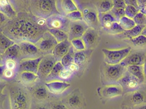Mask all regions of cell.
I'll use <instances>...</instances> for the list:
<instances>
[{"mask_svg": "<svg viewBox=\"0 0 146 109\" xmlns=\"http://www.w3.org/2000/svg\"><path fill=\"white\" fill-rule=\"evenodd\" d=\"M121 85L122 89L125 92L135 91L140 87L142 83L138 78L132 75L130 73L124 74V75L117 81Z\"/></svg>", "mask_w": 146, "mask_h": 109, "instance_id": "9c48e42d", "label": "cell"}, {"mask_svg": "<svg viewBox=\"0 0 146 109\" xmlns=\"http://www.w3.org/2000/svg\"><path fill=\"white\" fill-rule=\"evenodd\" d=\"M67 69H69V70L73 73L76 72L79 70V65H78L76 63H72L70 64V65L67 67Z\"/></svg>", "mask_w": 146, "mask_h": 109, "instance_id": "c3c4849f", "label": "cell"}, {"mask_svg": "<svg viewBox=\"0 0 146 109\" xmlns=\"http://www.w3.org/2000/svg\"><path fill=\"white\" fill-rule=\"evenodd\" d=\"M9 0H0V7H1L2 5L6 3L7 1H8Z\"/></svg>", "mask_w": 146, "mask_h": 109, "instance_id": "6f0895ef", "label": "cell"}, {"mask_svg": "<svg viewBox=\"0 0 146 109\" xmlns=\"http://www.w3.org/2000/svg\"><path fill=\"white\" fill-rule=\"evenodd\" d=\"M127 69L132 75L138 78L141 82H143L145 79V73L143 71L142 65H131L127 66Z\"/></svg>", "mask_w": 146, "mask_h": 109, "instance_id": "ac0fdd59", "label": "cell"}, {"mask_svg": "<svg viewBox=\"0 0 146 109\" xmlns=\"http://www.w3.org/2000/svg\"><path fill=\"white\" fill-rule=\"evenodd\" d=\"M71 47V42L68 39L56 44L52 52L53 55L56 61H60L61 58L67 54Z\"/></svg>", "mask_w": 146, "mask_h": 109, "instance_id": "9a60e30c", "label": "cell"}, {"mask_svg": "<svg viewBox=\"0 0 146 109\" xmlns=\"http://www.w3.org/2000/svg\"><path fill=\"white\" fill-rule=\"evenodd\" d=\"M8 20V18L3 13L0 12V27L3 25Z\"/></svg>", "mask_w": 146, "mask_h": 109, "instance_id": "f907efd6", "label": "cell"}, {"mask_svg": "<svg viewBox=\"0 0 146 109\" xmlns=\"http://www.w3.org/2000/svg\"><path fill=\"white\" fill-rule=\"evenodd\" d=\"M103 96L106 97H114L120 96L123 93V89L121 87L117 86H109L103 90Z\"/></svg>", "mask_w": 146, "mask_h": 109, "instance_id": "7402d4cb", "label": "cell"}, {"mask_svg": "<svg viewBox=\"0 0 146 109\" xmlns=\"http://www.w3.org/2000/svg\"><path fill=\"white\" fill-rule=\"evenodd\" d=\"M0 12L3 13L8 18H13L16 15V11L13 8L9 1L0 7Z\"/></svg>", "mask_w": 146, "mask_h": 109, "instance_id": "d4e9b609", "label": "cell"}, {"mask_svg": "<svg viewBox=\"0 0 146 109\" xmlns=\"http://www.w3.org/2000/svg\"><path fill=\"white\" fill-rule=\"evenodd\" d=\"M56 61H57L53 55H47L45 57H42L38 67L37 75L38 76V78L41 80H46Z\"/></svg>", "mask_w": 146, "mask_h": 109, "instance_id": "5b68a950", "label": "cell"}, {"mask_svg": "<svg viewBox=\"0 0 146 109\" xmlns=\"http://www.w3.org/2000/svg\"><path fill=\"white\" fill-rule=\"evenodd\" d=\"M73 74V72H72L69 69L67 68H64L63 70L60 72V73L59 74V78L60 80H68L72 77Z\"/></svg>", "mask_w": 146, "mask_h": 109, "instance_id": "7bdbcfd3", "label": "cell"}, {"mask_svg": "<svg viewBox=\"0 0 146 109\" xmlns=\"http://www.w3.org/2000/svg\"><path fill=\"white\" fill-rule=\"evenodd\" d=\"M45 86L50 93L54 95H59L68 89L70 87V84L63 81L54 80L46 82Z\"/></svg>", "mask_w": 146, "mask_h": 109, "instance_id": "4fadbf2b", "label": "cell"}, {"mask_svg": "<svg viewBox=\"0 0 146 109\" xmlns=\"http://www.w3.org/2000/svg\"><path fill=\"white\" fill-rule=\"evenodd\" d=\"M1 55L2 61L7 59H12L18 61L24 59L22 50L18 43H14L10 46Z\"/></svg>", "mask_w": 146, "mask_h": 109, "instance_id": "5bb4252c", "label": "cell"}, {"mask_svg": "<svg viewBox=\"0 0 146 109\" xmlns=\"http://www.w3.org/2000/svg\"><path fill=\"white\" fill-rule=\"evenodd\" d=\"M145 56L142 53H134L130 55H128L122 60L120 63L122 65L127 67L131 65H143L145 63Z\"/></svg>", "mask_w": 146, "mask_h": 109, "instance_id": "2e32d148", "label": "cell"}, {"mask_svg": "<svg viewBox=\"0 0 146 109\" xmlns=\"http://www.w3.org/2000/svg\"><path fill=\"white\" fill-rule=\"evenodd\" d=\"M38 78V76L37 74L31 72H22L20 74L21 80L25 84H31V83H34Z\"/></svg>", "mask_w": 146, "mask_h": 109, "instance_id": "484cf974", "label": "cell"}, {"mask_svg": "<svg viewBox=\"0 0 146 109\" xmlns=\"http://www.w3.org/2000/svg\"><path fill=\"white\" fill-rule=\"evenodd\" d=\"M53 108H66V106L63 105H55L53 106Z\"/></svg>", "mask_w": 146, "mask_h": 109, "instance_id": "11a10c76", "label": "cell"}, {"mask_svg": "<svg viewBox=\"0 0 146 109\" xmlns=\"http://www.w3.org/2000/svg\"><path fill=\"white\" fill-rule=\"evenodd\" d=\"M42 56H40L35 58H27L21 60L18 64L17 72H31L37 74L38 67L39 63L40 62Z\"/></svg>", "mask_w": 146, "mask_h": 109, "instance_id": "30bf717a", "label": "cell"}, {"mask_svg": "<svg viewBox=\"0 0 146 109\" xmlns=\"http://www.w3.org/2000/svg\"><path fill=\"white\" fill-rule=\"evenodd\" d=\"M113 7V2L111 0H103L99 5V11L100 13H105L110 11Z\"/></svg>", "mask_w": 146, "mask_h": 109, "instance_id": "4dcf8cb0", "label": "cell"}, {"mask_svg": "<svg viewBox=\"0 0 146 109\" xmlns=\"http://www.w3.org/2000/svg\"><path fill=\"white\" fill-rule=\"evenodd\" d=\"M100 19L101 24H102L103 27H105L107 29H109L112 23L116 22V19L111 13H100Z\"/></svg>", "mask_w": 146, "mask_h": 109, "instance_id": "44dd1931", "label": "cell"}, {"mask_svg": "<svg viewBox=\"0 0 146 109\" xmlns=\"http://www.w3.org/2000/svg\"><path fill=\"white\" fill-rule=\"evenodd\" d=\"M6 86V83L4 82H0V96H1L3 94V90Z\"/></svg>", "mask_w": 146, "mask_h": 109, "instance_id": "db71d44e", "label": "cell"}, {"mask_svg": "<svg viewBox=\"0 0 146 109\" xmlns=\"http://www.w3.org/2000/svg\"><path fill=\"white\" fill-rule=\"evenodd\" d=\"M98 34L92 28H88L82 36L81 39L85 45V47L88 48L92 46L97 40Z\"/></svg>", "mask_w": 146, "mask_h": 109, "instance_id": "e0dca14e", "label": "cell"}, {"mask_svg": "<svg viewBox=\"0 0 146 109\" xmlns=\"http://www.w3.org/2000/svg\"><path fill=\"white\" fill-rule=\"evenodd\" d=\"M88 28V25L83 22V21L70 23L68 30V39L71 41L73 39L81 38Z\"/></svg>", "mask_w": 146, "mask_h": 109, "instance_id": "ba28073f", "label": "cell"}, {"mask_svg": "<svg viewBox=\"0 0 146 109\" xmlns=\"http://www.w3.org/2000/svg\"><path fill=\"white\" fill-rule=\"evenodd\" d=\"M112 34H121L124 31L123 28L119 24V23L115 22L112 23L111 27L109 29H108Z\"/></svg>", "mask_w": 146, "mask_h": 109, "instance_id": "b9f144b4", "label": "cell"}, {"mask_svg": "<svg viewBox=\"0 0 146 109\" xmlns=\"http://www.w3.org/2000/svg\"><path fill=\"white\" fill-rule=\"evenodd\" d=\"M137 1L139 12L145 14V2L146 0H136Z\"/></svg>", "mask_w": 146, "mask_h": 109, "instance_id": "bcb514c9", "label": "cell"}, {"mask_svg": "<svg viewBox=\"0 0 146 109\" xmlns=\"http://www.w3.org/2000/svg\"><path fill=\"white\" fill-rule=\"evenodd\" d=\"M1 61H2V55L1 54H0V63H1Z\"/></svg>", "mask_w": 146, "mask_h": 109, "instance_id": "680465c9", "label": "cell"}, {"mask_svg": "<svg viewBox=\"0 0 146 109\" xmlns=\"http://www.w3.org/2000/svg\"><path fill=\"white\" fill-rule=\"evenodd\" d=\"M86 61V55L84 54L83 50L77 51V52L74 53V63L81 65Z\"/></svg>", "mask_w": 146, "mask_h": 109, "instance_id": "e575fe53", "label": "cell"}, {"mask_svg": "<svg viewBox=\"0 0 146 109\" xmlns=\"http://www.w3.org/2000/svg\"><path fill=\"white\" fill-rule=\"evenodd\" d=\"M36 23L40 27H44V25H46V20L45 18H40L38 20H36Z\"/></svg>", "mask_w": 146, "mask_h": 109, "instance_id": "816d5d0a", "label": "cell"}, {"mask_svg": "<svg viewBox=\"0 0 146 109\" xmlns=\"http://www.w3.org/2000/svg\"><path fill=\"white\" fill-rule=\"evenodd\" d=\"M68 103L72 107H77L80 104L79 97L76 95H74V96L70 97L68 99Z\"/></svg>", "mask_w": 146, "mask_h": 109, "instance_id": "ee69618b", "label": "cell"}, {"mask_svg": "<svg viewBox=\"0 0 146 109\" xmlns=\"http://www.w3.org/2000/svg\"><path fill=\"white\" fill-rule=\"evenodd\" d=\"M64 68L65 67H64V66L62 65L60 61H56L55 63V64L54 65L52 70L50 72V73L49 74V75L47 76V78H46V82H51V81L57 80V78L59 79V78H58L59 74Z\"/></svg>", "mask_w": 146, "mask_h": 109, "instance_id": "d6986e66", "label": "cell"}, {"mask_svg": "<svg viewBox=\"0 0 146 109\" xmlns=\"http://www.w3.org/2000/svg\"><path fill=\"white\" fill-rule=\"evenodd\" d=\"M57 43L55 38L49 32H46L42 34V36L35 43V45L42 52L52 53L53 48Z\"/></svg>", "mask_w": 146, "mask_h": 109, "instance_id": "277c9868", "label": "cell"}, {"mask_svg": "<svg viewBox=\"0 0 146 109\" xmlns=\"http://www.w3.org/2000/svg\"><path fill=\"white\" fill-rule=\"evenodd\" d=\"M48 90L44 87H39L35 89L34 92L35 96L38 99H45L48 96Z\"/></svg>", "mask_w": 146, "mask_h": 109, "instance_id": "d6a6232c", "label": "cell"}, {"mask_svg": "<svg viewBox=\"0 0 146 109\" xmlns=\"http://www.w3.org/2000/svg\"><path fill=\"white\" fill-rule=\"evenodd\" d=\"M145 29V26L142 25H135V27L132 29L127 30V31H124L122 33L123 35L129 38H133L135 37L140 35L142 33V31Z\"/></svg>", "mask_w": 146, "mask_h": 109, "instance_id": "603a6c76", "label": "cell"}, {"mask_svg": "<svg viewBox=\"0 0 146 109\" xmlns=\"http://www.w3.org/2000/svg\"><path fill=\"white\" fill-rule=\"evenodd\" d=\"M61 7L66 14L74 12L78 10V8L73 0H62Z\"/></svg>", "mask_w": 146, "mask_h": 109, "instance_id": "4316f807", "label": "cell"}, {"mask_svg": "<svg viewBox=\"0 0 146 109\" xmlns=\"http://www.w3.org/2000/svg\"><path fill=\"white\" fill-rule=\"evenodd\" d=\"M33 4L36 14L41 18H48L59 14L56 10L55 0H35Z\"/></svg>", "mask_w": 146, "mask_h": 109, "instance_id": "7a4b0ae2", "label": "cell"}, {"mask_svg": "<svg viewBox=\"0 0 146 109\" xmlns=\"http://www.w3.org/2000/svg\"><path fill=\"white\" fill-rule=\"evenodd\" d=\"M42 29L40 26L32 20L26 18H19L7 27L5 34L15 41H30L36 43L42 36Z\"/></svg>", "mask_w": 146, "mask_h": 109, "instance_id": "6da1fadb", "label": "cell"}, {"mask_svg": "<svg viewBox=\"0 0 146 109\" xmlns=\"http://www.w3.org/2000/svg\"><path fill=\"white\" fill-rule=\"evenodd\" d=\"M130 40L131 43L135 46H143L145 45L146 43V38L145 35L140 34L135 38H131Z\"/></svg>", "mask_w": 146, "mask_h": 109, "instance_id": "8d00e7d4", "label": "cell"}, {"mask_svg": "<svg viewBox=\"0 0 146 109\" xmlns=\"http://www.w3.org/2000/svg\"><path fill=\"white\" fill-rule=\"evenodd\" d=\"M70 42H71L72 47L77 51H82L85 50V45H84L83 41L82 40L81 38L73 39L70 41Z\"/></svg>", "mask_w": 146, "mask_h": 109, "instance_id": "836d02e7", "label": "cell"}, {"mask_svg": "<svg viewBox=\"0 0 146 109\" xmlns=\"http://www.w3.org/2000/svg\"><path fill=\"white\" fill-rule=\"evenodd\" d=\"M3 97H1V96H0V108H3Z\"/></svg>", "mask_w": 146, "mask_h": 109, "instance_id": "9f6ffc18", "label": "cell"}, {"mask_svg": "<svg viewBox=\"0 0 146 109\" xmlns=\"http://www.w3.org/2000/svg\"><path fill=\"white\" fill-rule=\"evenodd\" d=\"M125 16L129 18L133 19V18L136 16L139 10L137 8L132 5H126L125 7Z\"/></svg>", "mask_w": 146, "mask_h": 109, "instance_id": "d590c367", "label": "cell"}, {"mask_svg": "<svg viewBox=\"0 0 146 109\" xmlns=\"http://www.w3.org/2000/svg\"><path fill=\"white\" fill-rule=\"evenodd\" d=\"M16 70H11V69H5L3 71V78H4L6 80H11L14 77H15L16 74Z\"/></svg>", "mask_w": 146, "mask_h": 109, "instance_id": "f6af8a7d", "label": "cell"}, {"mask_svg": "<svg viewBox=\"0 0 146 109\" xmlns=\"http://www.w3.org/2000/svg\"><path fill=\"white\" fill-rule=\"evenodd\" d=\"M83 18L88 24H94L98 22V14L94 11L85 9L84 10Z\"/></svg>", "mask_w": 146, "mask_h": 109, "instance_id": "f546056e", "label": "cell"}, {"mask_svg": "<svg viewBox=\"0 0 146 109\" xmlns=\"http://www.w3.org/2000/svg\"><path fill=\"white\" fill-rule=\"evenodd\" d=\"M66 17L69 20L72 21V22H77V21L83 20V15H82L81 11L79 10L66 14Z\"/></svg>", "mask_w": 146, "mask_h": 109, "instance_id": "1f68e13d", "label": "cell"}, {"mask_svg": "<svg viewBox=\"0 0 146 109\" xmlns=\"http://www.w3.org/2000/svg\"><path fill=\"white\" fill-rule=\"evenodd\" d=\"M11 106L12 108H25L27 106V98L24 92L21 90L13 91L11 96Z\"/></svg>", "mask_w": 146, "mask_h": 109, "instance_id": "8fae6325", "label": "cell"}, {"mask_svg": "<svg viewBox=\"0 0 146 109\" xmlns=\"http://www.w3.org/2000/svg\"><path fill=\"white\" fill-rule=\"evenodd\" d=\"M5 67L6 69H11V70H16L17 72L18 67V62L15 59H7L3 61Z\"/></svg>", "mask_w": 146, "mask_h": 109, "instance_id": "74e56055", "label": "cell"}, {"mask_svg": "<svg viewBox=\"0 0 146 109\" xmlns=\"http://www.w3.org/2000/svg\"><path fill=\"white\" fill-rule=\"evenodd\" d=\"M20 49L22 50L23 57L27 58H32L39 55L40 50L36 47L34 43L30 41H21L18 43Z\"/></svg>", "mask_w": 146, "mask_h": 109, "instance_id": "7c38bea8", "label": "cell"}, {"mask_svg": "<svg viewBox=\"0 0 146 109\" xmlns=\"http://www.w3.org/2000/svg\"><path fill=\"white\" fill-rule=\"evenodd\" d=\"M133 20L136 25H142V26L145 25V16L144 14L138 12Z\"/></svg>", "mask_w": 146, "mask_h": 109, "instance_id": "f35d334b", "label": "cell"}, {"mask_svg": "<svg viewBox=\"0 0 146 109\" xmlns=\"http://www.w3.org/2000/svg\"><path fill=\"white\" fill-rule=\"evenodd\" d=\"M66 17L58 14H54L46 19V25L49 29H58L68 32L70 23Z\"/></svg>", "mask_w": 146, "mask_h": 109, "instance_id": "52a82bcc", "label": "cell"}, {"mask_svg": "<svg viewBox=\"0 0 146 109\" xmlns=\"http://www.w3.org/2000/svg\"><path fill=\"white\" fill-rule=\"evenodd\" d=\"M48 32L52 35L57 41V43L61 42L68 39V35L66 32L58 29H49Z\"/></svg>", "mask_w": 146, "mask_h": 109, "instance_id": "cb8c5ba5", "label": "cell"}, {"mask_svg": "<svg viewBox=\"0 0 146 109\" xmlns=\"http://www.w3.org/2000/svg\"><path fill=\"white\" fill-rule=\"evenodd\" d=\"M15 43L13 39L6 35L4 32L0 31V54L1 55L5 52V50Z\"/></svg>", "mask_w": 146, "mask_h": 109, "instance_id": "ffe728a7", "label": "cell"}, {"mask_svg": "<svg viewBox=\"0 0 146 109\" xmlns=\"http://www.w3.org/2000/svg\"><path fill=\"white\" fill-rule=\"evenodd\" d=\"M131 101L135 105H140L144 101V96L141 92H135L132 96Z\"/></svg>", "mask_w": 146, "mask_h": 109, "instance_id": "ab89813d", "label": "cell"}, {"mask_svg": "<svg viewBox=\"0 0 146 109\" xmlns=\"http://www.w3.org/2000/svg\"><path fill=\"white\" fill-rule=\"evenodd\" d=\"M125 72V67L120 63L109 65L105 67V76L108 82H117Z\"/></svg>", "mask_w": 146, "mask_h": 109, "instance_id": "8992f818", "label": "cell"}, {"mask_svg": "<svg viewBox=\"0 0 146 109\" xmlns=\"http://www.w3.org/2000/svg\"><path fill=\"white\" fill-rule=\"evenodd\" d=\"M131 47H127L118 50H109L103 48L102 52L105 55V61L107 64L114 65L121 63L125 57L130 54Z\"/></svg>", "mask_w": 146, "mask_h": 109, "instance_id": "3957f363", "label": "cell"}, {"mask_svg": "<svg viewBox=\"0 0 146 109\" xmlns=\"http://www.w3.org/2000/svg\"><path fill=\"white\" fill-rule=\"evenodd\" d=\"M126 5H132L138 9V6L136 0H124Z\"/></svg>", "mask_w": 146, "mask_h": 109, "instance_id": "681fc988", "label": "cell"}, {"mask_svg": "<svg viewBox=\"0 0 146 109\" xmlns=\"http://www.w3.org/2000/svg\"><path fill=\"white\" fill-rule=\"evenodd\" d=\"M74 47L72 46L67 54H66L64 56L61 58L60 61L62 65L64 66V67H65V68H67L70 64L72 63H74Z\"/></svg>", "mask_w": 146, "mask_h": 109, "instance_id": "83f0119b", "label": "cell"}, {"mask_svg": "<svg viewBox=\"0 0 146 109\" xmlns=\"http://www.w3.org/2000/svg\"><path fill=\"white\" fill-rule=\"evenodd\" d=\"M113 7L117 8H125L126 4L124 0H113Z\"/></svg>", "mask_w": 146, "mask_h": 109, "instance_id": "7dc6e473", "label": "cell"}, {"mask_svg": "<svg viewBox=\"0 0 146 109\" xmlns=\"http://www.w3.org/2000/svg\"><path fill=\"white\" fill-rule=\"evenodd\" d=\"M110 11L116 20H119V19L125 16V9L123 8H117L113 7Z\"/></svg>", "mask_w": 146, "mask_h": 109, "instance_id": "60d3db41", "label": "cell"}, {"mask_svg": "<svg viewBox=\"0 0 146 109\" xmlns=\"http://www.w3.org/2000/svg\"><path fill=\"white\" fill-rule=\"evenodd\" d=\"M5 67L4 64L0 63V79H1L2 78H3V71L5 70Z\"/></svg>", "mask_w": 146, "mask_h": 109, "instance_id": "f5cc1de1", "label": "cell"}, {"mask_svg": "<svg viewBox=\"0 0 146 109\" xmlns=\"http://www.w3.org/2000/svg\"><path fill=\"white\" fill-rule=\"evenodd\" d=\"M119 24L121 25V27L123 28L124 31H127V30L131 29L136 25L133 19L127 17L125 16L119 19Z\"/></svg>", "mask_w": 146, "mask_h": 109, "instance_id": "f1b7e54d", "label": "cell"}]
</instances>
